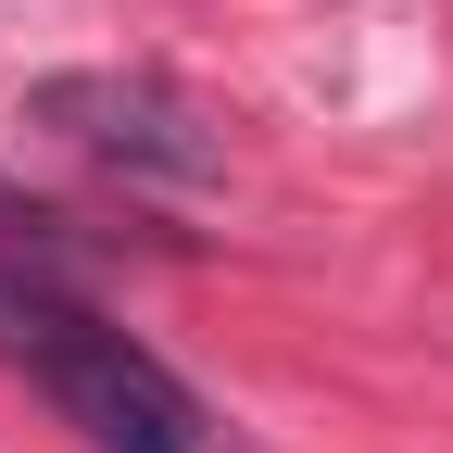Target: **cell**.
Segmentation results:
<instances>
[{"label": "cell", "mask_w": 453, "mask_h": 453, "mask_svg": "<svg viewBox=\"0 0 453 453\" xmlns=\"http://www.w3.org/2000/svg\"><path fill=\"white\" fill-rule=\"evenodd\" d=\"M0 240H13L38 277H50V252H64V214H50V202H13V189H0Z\"/></svg>", "instance_id": "obj_3"}, {"label": "cell", "mask_w": 453, "mask_h": 453, "mask_svg": "<svg viewBox=\"0 0 453 453\" xmlns=\"http://www.w3.org/2000/svg\"><path fill=\"white\" fill-rule=\"evenodd\" d=\"M0 365H13L26 390H50V416H64L88 453H202L214 441L202 390L164 365L151 340L88 315L64 277H38V265H0Z\"/></svg>", "instance_id": "obj_1"}, {"label": "cell", "mask_w": 453, "mask_h": 453, "mask_svg": "<svg viewBox=\"0 0 453 453\" xmlns=\"http://www.w3.org/2000/svg\"><path fill=\"white\" fill-rule=\"evenodd\" d=\"M26 127H50L64 151H88L101 177H127V189H214V177H226L214 113H202L177 76H139V64L38 76V88H26Z\"/></svg>", "instance_id": "obj_2"}]
</instances>
